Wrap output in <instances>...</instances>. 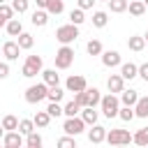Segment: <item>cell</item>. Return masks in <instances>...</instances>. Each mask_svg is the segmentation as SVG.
I'll return each instance as SVG.
<instances>
[{"mask_svg":"<svg viewBox=\"0 0 148 148\" xmlns=\"http://www.w3.org/2000/svg\"><path fill=\"white\" fill-rule=\"evenodd\" d=\"M58 146H60V148H76V136L67 134V136L58 139Z\"/></svg>","mask_w":148,"mask_h":148,"instance_id":"ab89813d","label":"cell"},{"mask_svg":"<svg viewBox=\"0 0 148 148\" xmlns=\"http://www.w3.org/2000/svg\"><path fill=\"white\" fill-rule=\"evenodd\" d=\"M35 5H37L39 9H46V5H49V0H35Z\"/></svg>","mask_w":148,"mask_h":148,"instance_id":"f6af8a7d","label":"cell"},{"mask_svg":"<svg viewBox=\"0 0 148 148\" xmlns=\"http://www.w3.org/2000/svg\"><path fill=\"white\" fill-rule=\"evenodd\" d=\"M132 141H134L136 146H148V127L136 130V132L132 134Z\"/></svg>","mask_w":148,"mask_h":148,"instance_id":"f546056e","label":"cell"},{"mask_svg":"<svg viewBox=\"0 0 148 148\" xmlns=\"http://www.w3.org/2000/svg\"><path fill=\"white\" fill-rule=\"evenodd\" d=\"M99 109H102V113H104L106 118H118V111H120V99L116 97V92L104 95V97H102V102H99Z\"/></svg>","mask_w":148,"mask_h":148,"instance_id":"7a4b0ae2","label":"cell"},{"mask_svg":"<svg viewBox=\"0 0 148 148\" xmlns=\"http://www.w3.org/2000/svg\"><path fill=\"white\" fill-rule=\"evenodd\" d=\"M12 7L16 14H25L28 7H30V0H12Z\"/></svg>","mask_w":148,"mask_h":148,"instance_id":"f35d334b","label":"cell"},{"mask_svg":"<svg viewBox=\"0 0 148 148\" xmlns=\"http://www.w3.org/2000/svg\"><path fill=\"white\" fill-rule=\"evenodd\" d=\"M74 62V49L69 44H62L56 51V69H69Z\"/></svg>","mask_w":148,"mask_h":148,"instance_id":"3957f363","label":"cell"},{"mask_svg":"<svg viewBox=\"0 0 148 148\" xmlns=\"http://www.w3.org/2000/svg\"><path fill=\"white\" fill-rule=\"evenodd\" d=\"M106 88H109V92H123L125 90V79L120 74H111L106 79Z\"/></svg>","mask_w":148,"mask_h":148,"instance_id":"5bb4252c","label":"cell"},{"mask_svg":"<svg viewBox=\"0 0 148 148\" xmlns=\"http://www.w3.org/2000/svg\"><path fill=\"white\" fill-rule=\"evenodd\" d=\"M46 111L51 113V118H60V116H65V113H62V106H60V102H49Z\"/></svg>","mask_w":148,"mask_h":148,"instance_id":"74e56055","label":"cell"},{"mask_svg":"<svg viewBox=\"0 0 148 148\" xmlns=\"http://www.w3.org/2000/svg\"><path fill=\"white\" fill-rule=\"evenodd\" d=\"M9 76V60L7 62H0V81Z\"/></svg>","mask_w":148,"mask_h":148,"instance_id":"7bdbcfd3","label":"cell"},{"mask_svg":"<svg viewBox=\"0 0 148 148\" xmlns=\"http://www.w3.org/2000/svg\"><path fill=\"white\" fill-rule=\"evenodd\" d=\"M134 113H136V118H148V95H139V99H136V104H134Z\"/></svg>","mask_w":148,"mask_h":148,"instance_id":"e0dca14e","label":"cell"},{"mask_svg":"<svg viewBox=\"0 0 148 148\" xmlns=\"http://www.w3.org/2000/svg\"><path fill=\"white\" fill-rule=\"evenodd\" d=\"M86 51H88V56H102L104 46H102V42H99V39H90V42L86 44Z\"/></svg>","mask_w":148,"mask_h":148,"instance_id":"4dcf8cb0","label":"cell"},{"mask_svg":"<svg viewBox=\"0 0 148 148\" xmlns=\"http://www.w3.org/2000/svg\"><path fill=\"white\" fill-rule=\"evenodd\" d=\"M127 5H130V0H109V9H111L113 14L127 12Z\"/></svg>","mask_w":148,"mask_h":148,"instance_id":"836d02e7","label":"cell"},{"mask_svg":"<svg viewBox=\"0 0 148 148\" xmlns=\"http://www.w3.org/2000/svg\"><path fill=\"white\" fill-rule=\"evenodd\" d=\"M42 143H44V139H42V136H39L35 130H32V132L25 136V146H28V148H42Z\"/></svg>","mask_w":148,"mask_h":148,"instance_id":"d6a6232c","label":"cell"},{"mask_svg":"<svg viewBox=\"0 0 148 148\" xmlns=\"http://www.w3.org/2000/svg\"><path fill=\"white\" fill-rule=\"evenodd\" d=\"M81 118H83L86 125H95L97 118H99V113L95 111V106H83V109H81Z\"/></svg>","mask_w":148,"mask_h":148,"instance_id":"ffe728a7","label":"cell"},{"mask_svg":"<svg viewBox=\"0 0 148 148\" xmlns=\"http://www.w3.org/2000/svg\"><path fill=\"white\" fill-rule=\"evenodd\" d=\"M143 2H146V7H148V0H143Z\"/></svg>","mask_w":148,"mask_h":148,"instance_id":"816d5d0a","label":"cell"},{"mask_svg":"<svg viewBox=\"0 0 148 148\" xmlns=\"http://www.w3.org/2000/svg\"><path fill=\"white\" fill-rule=\"evenodd\" d=\"M46 95H49V86L42 81V83H32V86H28L23 97H25L28 104H39L42 99H46Z\"/></svg>","mask_w":148,"mask_h":148,"instance_id":"6da1fadb","label":"cell"},{"mask_svg":"<svg viewBox=\"0 0 148 148\" xmlns=\"http://www.w3.org/2000/svg\"><path fill=\"white\" fill-rule=\"evenodd\" d=\"M46 12H49L51 16H58V14H62V12H65V2H62V0H49Z\"/></svg>","mask_w":148,"mask_h":148,"instance_id":"f1b7e54d","label":"cell"},{"mask_svg":"<svg viewBox=\"0 0 148 148\" xmlns=\"http://www.w3.org/2000/svg\"><path fill=\"white\" fill-rule=\"evenodd\" d=\"M95 2H97V0H76V7H81V9L86 12V9H92Z\"/></svg>","mask_w":148,"mask_h":148,"instance_id":"b9f144b4","label":"cell"},{"mask_svg":"<svg viewBox=\"0 0 148 148\" xmlns=\"http://www.w3.org/2000/svg\"><path fill=\"white\" fill-rule=\"evenodd\" d=\"M146 2L143 0H130V5H127V12L132 14V16H143L146 14Z\"/></svg>","mask_w":148,"mask_h":148,"instance_id":"ac0fdd59","label":"cell"},{"mask_svg":"<svg viewBox=\"0 0 148 148\" xmlns=\"http://www.w3.org/2000/svg\"><path fill=\"white\" fill-rule=\"evenodd\" d=\"M143 39H146V44H148V30H146V35H143Z\"/></svg>","mask_w":148,"mask_h":148,"instance_id":"c3c4849f","label":"cell"},{"mask_svg":"<svg viewBox=\"0 0 148 148\" xmlns=\"http://www.w3.org/2000/svg\"><path fill=\"white\" fill-rule=\"evenodd\" d=\"M81 109H83V106H81L76 99H72V102H67V104L62 106V113H65V118H67V116H79Z\"/></svg>","mask_w":148,"mask_h":148,"instance_id":"83f0119b","label":"cell"},{"mask_svg":"<svg viewBox=\"0 0 148 148\" xmlns=\"http://www.w3.org/2000/svg\"><path fill=\"white\" fill-rule=\"evenodd\" d=\"M62 130H65V134L79 136V134H83V132H86V123H83V118H81V116H67V118H65V123H62Z\"/></svg>","mask_w":148,"mask_h":148,"instance_id":"8992f818","label":"cell"},{"mask_svg":"<svg viewBox=\"0 0 148 148\" xmlns=\"http://www.w3.org/2000/svg\"><path fill=\"white\" fill-rule=\"evenodd\" d=\"M32 130H35V120H30V118H21V120H18V132H21L23 136H28Z\"/></svg>","mask_w":148,"mask_h":148,"instance_id":"e575fe53","label":"cell"},{"mask_svg":"<svg viewBox=\"0 0 148 148\" xmlns=\"http://www.w3.org/2000/svg\"><path fill=\"white\" fill-rule=\"evenodd\" d=\"M127 49L134 51V53H141V51L146 49V39H143V35H132V37L127 39Z\"/></svg>","mask_w":148,"mask_h":148,"instance_id":"2e32d148","label":"cell"},{"mask_svg":"<svg viewBox=\"0 0 148 148\" xmlns=\"http://www.w3.org/2000/svg\"><path fill=\"white\" fill-rule=\"evenodd\" d=\"M65 92H67V90H62L60 86H49V95H46V99H49V102H62Z\"/></svg>","mask_w":148,"mask_h":148,"instance_id":"d4e9b609","label":"cell"},{"mask_svg":"<svg viewBox=\"0 0 148 148\" xmlns=\"http://www.w3.org/2000/svg\"><path fill=\"white\" fill-rule=\"evenodd\" d=\"M49 16H51V14H49L46 9H39V7H37V9L32 12V18H30V21H32L35 28H44V25L49 23Z\"/></svg>","mask_w":148,"mask_h":148,"instance_id":"9a60e30c","label":"cell"},{"mask_svg":"<svg viewBox=\"0 0 148 148\" xmlns=\"http://www.w3.org/2000/svg\"><path fill=\"white\" fill-rule=\"evenodd\" d=\"M76 37H79V25H74V23H65V25L56 28V39L60 44H72V42H76Z\"/></svg>","mask_w":148,"mask_h":148,"instance_id":"277c9868","label":"cell"},{"mask_svg":"<svg viewBox=\"0 0 148 148\" xmlns=\"http://www.w3.org/2000/svg\"><path fill=\"white\" fill-rule=\"evenodd\" d=\"M83 21H86V14H83V9H81V7H76V9H72V12H69V23L81 25Z\"/></svg>","mask_w":148,"mask_h":148,"instance_id":"d590c367","label":"cell"},{"mask_svg":"<svg viewBox=\"0 0 148 148\" xmlns=\"http://www.w3.org/2000/svg\"><path fill=\"white\" fill-rule=\"evenodd\" d=\"M132 141V134L127 130H106V143L111 146H125Z\"/></svg>","mask_w":148,"mask_h":148,"instance_id":"52a82bcc","label":"cell"},{"mask_svg":"<svg viewBox=\"0 0 148 148\" xmlns=\"http://www.w3.org/2000/svg\"><path fill=\"white\" fill-rule=\"evenodd\" d=\"M21 46H18V42H14V39H9V42H5L2 44V56L12 62V60H18V56H21Z\"/></svg>","mask_w":148,"mask_h":148,"instance_id":"30bf717a","label":"cell"},{"mask_svg":"<svg viewBox=\"0 0 148 148\" xmlns=\"http://www.w3.org/2000/svg\"><path fill=\"white\" fill-rule=\"evenodd\" d=\"M118 118H120L123 123H132V120L136 118V113H134V106H127V104H123V106H120V111H118Z\"/></svg>","mask_w":148,"mask_h":148,"instance_id":"484cf974","label":"cell"},{"mask_svg":"<svg viewBox=\"0 0 148 148\" xmlns=\"http://www.w3.org/2000/svg\"><path fill=\"white\" fill-rule=\"evenodd\" d=\"M88 88V83H86V76H81V74H72V76H67V81H65V90L67 92H81V90H86Z\"/></svg>","mask_w":148,"mask_h":148,"instance_id":"ba28073f","label":"cell"},{"mask_svg":"<svg viewBox=\"0 0 148 148\" xmlns=\"http://www.w3.org/2000/svg\"><path fill=\"white\" fill-rule=\"evenodd\" d=\"M97 2H109V0H97Z\"/></svg>","mask_w":148,"mask_h":148,"instance_id":"681fc988","label":"cell"},{"mask_svg":"<svg viewBox=\"0 0 148 148\" xmlns=\"http://www.w3.org/2000/svg\"><path fill=\"white\" fill-rule=\"evenodd\" d=\"M2 127H5V132H12V130H18V118L16 116H12V113H7L2 120Z\"/></svg>","mask_w":148,"mask_h":148,"instance_id":"1f68e13d","label":"cell"},{"mask_svg":"<svg viewBox=\"0 0 148 148\" xmlns=\"http://www.w3.org/2000/svg\"><path fill=\"white\" fill-rule=\"evenodd\" d=\"M2 2H7V0H0V5H2Z\"/></svg>","mask_w":148,"mask_h":148,"instance_id":"f907efd6","label":"cell"},{"mask_svg":"<svg viewBox=\"0 0 148 148\" xmlns=\"http://www.w3.org/2000/svg\"><path fill=\"white\" fill-rule=\"evenodd\" d=\"M88 141L90 143H104L106 141V127L104 125H90V130H88Z\"/></svg>","mask_w":148,"mask_h":148,"instance_id":"8fae6325","label":"cell"},{"mask_svg":"<svg viewBox=\"0 0 148 148\" xmlns=\"http://www.w3.org/2000/svg\"><path fill=\"white\" fill-rule=\"evenodd\" d=\"M106 23H109V14H106V12H102V9L92 12V25H95V28H104Z\"/></svg>","mask_w":148,"mask_h":148,"instance_id":"4316f807","label":"cell"},{"mask_svg":"<svg viewBox=\"0 0 148 148\" xmlns=\"http://www.w3.org/2000/svg\"><path fill=\"white\" fill-rule=\"evenodd\" d=\"M139 76L148 83V62H143V65H139Z\"/></svg>","mask_w":148,"mask_h":148,"instance_id":"ee69618b","label":"cell"},{"mask_svg":"<svg viewBox=\"0 0 148 148\" xmlns=\"http://www.w3.org/2000/svg\"><path fill=\"white\" fill-rule=\"evenodd\" d=\"M2 25H7V18H2V16H0V28H2Z\"/></svg>","mask_w":148,"mask_h":148,"instance_id":"bcb514c9","label":"cell"},{"mask_svg":"<svg viewBox=\"0 0 148 148\" xmlns=\"http://www.w3.org/2000/svg\"><path fill=\"white\" fill-rule=\"evenodd\" d=\"M120 62H123V58H120V53L118 51H102V65L104 67H109V69H113V67H120Z\"/></svg>","mask_w":148,"mask_h":148,"instance_id":"7c38bea8","label":"cell"},{"mask_svg":"<svg viewBox=\"0 0 148 148\" xmlns=\"http://www.w3.org/2000/svg\"><path fill=\"white\" fill-rule=\"evenodd\" d=\"M120 76H123L125 81L136 79V76H139V65H134V62H120Z\"/></svg>","mask_w":148,"mask_h":148,"instance_id":"4fadbf2b","label":"cell"},{"mask_svg":"<svg viewBox=\"0 0 148 148\" xmlns=\"http://www.w3.org/2000/svg\"><path fill=\"white\" fill-rule=\"evenodd\" d=\"M42 81L46 86H58L60 83V74L56 69H42Z\"/></svg>","mask_w":148,"mask_h":148,"instance_id":"44dd1931","label":"cell"},{"mask_svg":"<svg viewBox=\"0 0 148 148\" xmlns=\"http://www.w3.org/2000/svg\"><path fill=\"white\" fill-rule=\"evenodd\" d=\"M25 141H23V134L18 132V130H12V132H5V136H2V146H7V148H21Z\"/></svg>","mask_w":148,"mask_h":148,"instance_id":"9c48e42d","label":"cell"},{"mask_svg":"<svg viewBox=\"0 0 148 148\" xmlns=\"http://www.w3.org/2000/svg\"><path fill=\"white\" fill-rule=\"evenodd\" d=\"M35 127H39V130H44V127H49V123H51V113L44 109V111H37L35 113Z\"/></svg>","mask_w":148,"mask_h":148,"instance_id":"603a6c76","label":"cell"},{"mask_svg":"<svg viewBox=\"0 0 148 148\" xmlns=\"http://www.w3.org/2000/svg\"><path fill=\"white\" fill-rule=\"evenodd\" d=\"M136 99H139V90H123L120 92V104H127V106H134L136 104Z\"/></svg>","mask_w":148,"mask_h":148,"instance_id":"7402d4cb","label":"cell"},{"mask_svg":"<svg viewBox=\"0 0 148 148\" xmlns=\"http://www.w3.org/2000/svg\"><path fill=\"white\" fill-rule=\"evenodd\" d=\"M74 99H76L81 106H88V88H86V90H81V92H76V95H74Z\"/></svg>","mask_w":148,"mask_h":148,"instance_id":"60d3db41","label":"cell"},{"mask_svg":"<svg viewBox=\"0 0 148 148\" xmlns=\"http://www.w3.org/2000/svg\"><path fill=\"white\" fill-rule=\"evenodd\" d=\"M102 102V95L97 88H88V106H99Z\"/></svg>","mask_w":148,"mask_h":148,"instance_id":"8d00e7d4","label":"cell"},{"mask_svg":"<svg viewBox=\"0 0 148 148\" xmlns=\"http://www.w3.org/2000/svg\"><path fill=\"white\" fill-rule=\"evenodd\" d=\"M42 69H44V60H42V56H28L25 58V62H23V76L25 79H32V76H37V74H42Z\"/></svg>","mask_w":148,"mask_h":148,"instance_id":"5b68a950","label":"cell"},{"mask_svg":"<svg viewBox=\"0 0 148 148\" xmlns=\"http://www.w3.org/2000/svg\"><path fill=\"white\" fill-rule=\"evenodd\" d=\"M5 28H7V35H9V37H18V35L23 32V23H21V18H9Z\"/></svg>","mask_w":148,"mask_h":148,"instance_id":"d6986e66","label":"cell"},{"mask_svg":"<svg viewBox=\"0 0 148 148\" xmlns=\"http://www.w3.org/2000/svg\"><path fill=\"white\" fill-rule=\"evenodd\" d=\"M16 42H18V46H21L23 51H30V49L35 46V37H32L30 32H21V35L16 37Z\"/></svg>","mask_w":148,"mask_h":148,"instance_id":"cb8c5ba5","label":"cell"},{"mask_svg":"<svg viewBox=\"0 0 148 148\" xmlns=\"http://www.w3.org/2000/svg\"><path fill=\"white\" fill-rule=\"evenodd\" d=\"M5 136V127H2V123H0V139Z\"/></svg>","mask_w":148,"mask_h":148,"instance_id":"7dc6e473","label":"cell"}]
</instances>
